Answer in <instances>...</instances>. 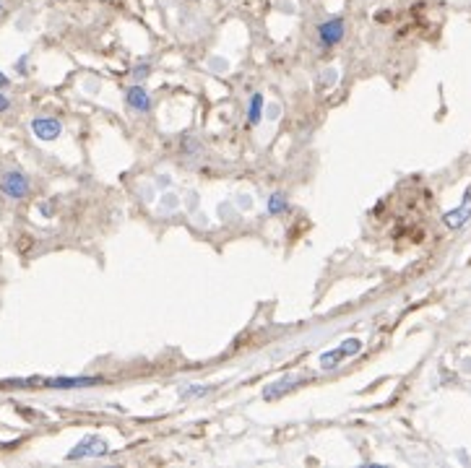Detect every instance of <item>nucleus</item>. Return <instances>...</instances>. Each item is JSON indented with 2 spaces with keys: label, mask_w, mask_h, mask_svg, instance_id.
Instances as JSON below:
<instances>
[{
  "label": "nucleus",
  "mask_w": 471,
  "mask_h": 468,
  "mask_svg": "<svg viewBox=\"0 0 471 468\" xmlns=\"http://www.w3.org/2000/svg\"><path fill=\"white\" fill-rule=\"evenodd\" d=\"M0 190H3L8 198L19 201V198H23V195L29 193V177H26L23 172L11 169V172H6L3 179H0Z\"/></svg>",
  "instance_id": "obj_1"
},
{
  "label": "nucleus",
  "mask_w": 471,
  "mask_h": 468,
  "mask_svg": "<svg viewBox=\"0 0 471 468\" xmlns=\"http://www.w3.org/2000/svg\"><path fill=\"white\" fill-rule=\"evenodd\" d=\"M107 450H110V447H107V442H104L102 437H84L79 445L68 453V460H81V458H86V456L99 458V456H107Z\"/></svg>",
  "instance_id": "obj_2"
},
{
  "label": "nucleus",
  "mask_w": 471,
  "mask_h": 468,
  "mask_svg": "<svg viewBox=\"0 0 471 468\" xmlns=\"http://www.w3.org/2000/svg\"><path fill=\"white\" fill-rule=\"evenodd\" d=\"M318 37H320V45L334 47L344 39V19H328L318 26Z\"/></svg>",
  "instance_id": "obj_3"
},
{
  "label": "nucleus",
  "mask_w": 471,
  "mask_h": 468,
  "mask_svg": "<svg viewBox=\"0 0 471 468\" xmlns=\"http://www.w3.org/2000/svg\"><path fill=\"white\" fill-rule=\"evenodd\" d=\"M32 130L39 141H55L57 135L63 133V125L55 117H37L32 120Z\"/></svg>",
  "instance_id": "obj_4"
},
{
  "label": "nucleus",
  "mask_w": 471,
  "mask_h": 468,
  "mask_svg": "<svg viewBox=\"0 0 471 468\" xmlns=\"http://www.w3.org/2000/svg\"><path fill=\"white\" fill-rule=\"evenodd\" d=\"M102 378H50L45 380L42 378V385L45 388H91V385H99Z\"/></svg>",
  "instance_id": "obj_5"
},
{
  "label": "nucleus",
  "mask_w": 471,
  "mask_h": 468,
  "mask_svg": "<svg viewBox=\"0 0 471 468\" xmlns=\"http://www.w3.org/2000/svg\"><path fill=\"white\" fill-rule=\"evenodd\" d=\"M471 216V193H466L463 195V206L461 208H456V211H450L443 216V222H445V226H450V229H459L461 224L466 222Z\"/></svg>",
  "instance_id": "obj_6"
},
{
  "label": "nucleus",
  "mask_w": 471,
  "mask_h": 468,
  "mask_svg": "<svg viewBox=\"0 0 471 468\" xmlns=\"http://www.w3.org/2000/svg\"><path fill=\"white\" fill-rule=\"evenodd\" d=\"M125 101L133 107V110L138 112H148V107H151V99H148V94L141 86H133V89H128V94H125Z\"/></svg>",
  "instance_id": "obj_7"
},
{
  "label": "nucleus",
  "mask_w": 471,
  "mask_h": 468,
  "mask_svg": "<svg viewBox=\"0 0 471 468\" xmlns=\"http://www.w3.org/2000/svg\"><path fill=\"white\" fill-rule=\"evenodd\" d=\"M260 115H263V94H253V99H250V110H247V123L258 125Z\"/></svg>",
  "instance_id": "obj_8"
},
{
  "label": "nucleus",
  "mask_w": 471,
  "mask_h": 468,
  "mask_svg": "<svg viewBox=\"0 0 471 468\" xmlns=\"http://www.w3.org/2000/svg\"><path fill=\"white\" fill-rule=\"evenodd\" d=\"M284 211H287V195L284 193H273L269 198V213L276 216V213H284Z\"/></svg>",
  "instance_id": "obj_9"
},
{
  "label": "nucleus",
  "mask_w": 471,
  "mask_h": 468,
  "mask_svg": "<svg viewBox=\"0 0 471 468\" xmlns=\"http://www.w3.org/2000/svg\"><path fill=\"white\" fill-rule=\"evenodd\" d=\"M344 359V351L341 349H334V351H328V354H323L320 357V367L323 369H334L336 367V362H341Z\"/></svg>",
  "instance_id": "obj_10"
},
{
  "label": "nucleus",
  "mask_w": 471,
  "mask_h": 468,
  "mask_svg": "<svg viewBox=\"0 0 471 468\" xmlns=\"http://www.w3.org/2000/svg\"><path fill=\"white\" fill-rule=\"evenodd\" d=\"M341 351H344V357H352V354H357L359 349H362V344H359L357 338H349V341H344V346H338Z\"/></svg>",
  "instance_id": "obj_11"
},
{
  "label": "nucleus",
  "mask_w": 471,
  "mask_h": 468,
  "mask_svg": "<svg viewBox=\"0 0 471 468\" xmlns=\"http://www.w3.org/2000/svg\"><path fill=\"white\" fill-rule=\"evenodd\" d=\"M148 70H151V66H148V63H141L138 68H133V78L135 81H146Z\"/></svg>",
  "instance_id": "obj_12"
},
{
  "label": "nucleus",
  "mask_w": 471,
  "mask_h": 468,
  "mask_svg": "<svg viewBox=\"0 0 471 468\" xmlns=\"http://www.w3.org/2000/svg\"><path fill=\"white\" fill-rule=\"evenodd\" d=\"M211 388H191V390H185L182 396H203V393H209Z\"/></svg>",
  "instance_id": "obj_13"
},
{
  "label": "nucleus",
  "mask_w": 471,
  "mask_h": 468,
  "mask_svg": "<svg viewBox=\"0 0 471 468\" xmlns=\"http://www.w3.org/2000/svg\"><path fill=\"white\" fill-rule=\"evenodd\" d=\"M8 107H11V101H8V97H3V94H0V112H6Z\"/></svg>",
  "instance_id": "obj_14"
},
{
  "label": "nucleus",
  "mask_w": 471,
  "mask_h": 468,
  "mask_svg": "<svg viewBox=\"0 0 471 468\" xmlns=\"http://www.w3.org/2000/svg\"><path fill=\"white\" fill-rule=\"evenodd\" d=\"M3 86H8V78L0 73V89H3Z\"/></svg>",
  "instance_id": "obj_15"
},
{
  "label": "nucleus",
  "mask_w": 471,
  "mask_h": 468,
  "mask_svg": "<svg viewBox=\"0 0 471 468\" xmlns=\"http://www.w3.org/2000/svg\"><path fill=\"white\" fill-rule=\"evenodd\" d=\"M0 8H3V3H0Z\"/></svg>",
  "instance_id": "obj_16"
}]
</instances>
